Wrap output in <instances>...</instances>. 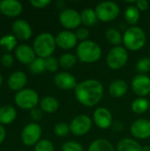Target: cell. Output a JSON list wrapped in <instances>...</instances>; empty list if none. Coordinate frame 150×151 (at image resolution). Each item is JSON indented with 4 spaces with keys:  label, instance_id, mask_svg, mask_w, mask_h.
Wrapping results in <instances>:
<instances>
[{
    "label": "cell",
    "instance_id": "16",
    "mask_svg": "<svg viewBox=\"0 0 150 151\" xmlns=\"http://www.w3.org/2000/svg\"><path fill=\"white\" fill-rule=\"evenodd\" d=\"M11 31L17 39L27 41L31 38L33 30L31 26L24 19H17L11 25Z\"/></svg>",
    "mask_w": 150,
    "mask_h": 151
},
{
    "label": "cell",
    "instance_id": "10",
    "mask_svg": "<svg viewBox=\"0 0 150 151\" xmlns=\"http://www.w3.org/2000/svg\"><path fill=\"white\" fill-rule=\"evenodd\" d=\"M60 24L66 28V30L78 29L81 24L80 13L74 9L65 8L61 11L58 16Z\"/></svg>",
    "mask_w": 150,
    "mask_h": 151
},
{
    "label": "cell",
    "instance_id": "23",
    "mask_svg": "<svg viewBox=\"0 0 150 151\" xmlns=\"http://www.w3.org/2000/svg\"><path fill=\"white\" fill-rule=\"evenodd\" d=\"M40 108L43 112L46 113H54L59 108V102L57 98L47 96L42 97L40 100Z\"/></svg>",
    "mask_w": 150,
    "mask_h": 151
},
{
    "label": "cell",
    "instance_id": "37",
    "mask_svg": "<svg viewBox=\"0 0 150 151\" xmlns=\"http://www.w3.org/2000/svg\"><path fill=\"white\" fill-rule=\"evenodd\" d=\"M75 35H76L78 41H80L81 42L88 40L90 33H89V30L86 27H79L78 29H76Z\"/></svg>",
    "mask_w": 150,
    "mask_h": 151
},
{
    "label": "cell",
    "instance_id": "42",
    "mask_svg": "<svg viewBox=\"0 0 150 151\" xmlns=\"http://www.w3.org/2000/svg\"><path fill=\"white\" fill-rule=\"evenodd\" d=\"M6 137V131L3 125L0 124V144H2Z\"/></svg>",
    "mask_w": 150,
    "mask_h": 151
},
{
    "label": "cell",
    "instance_id": "26",
    "mask_svg": "<svg viewBox=\"0 0 150 151\" xmlns=\"http://www.w3.org/2000/svg\"><path fill=\"white\" fill-rule=\"evenodd\" d=\"M80 19L81 24L86 27L95 26L98 20L95 11L91 8H86L80 12Z\"/></svg>",
    "mask_w": 150,
    "mask_h": 151
},
{
    "label": "cell",
    "instance_id": "11",
    "mask_svg": "<svg viewBox=\"0 0 150 151\" xmlns=\"http://www.w3.org/2000/svg\"><path fill=\"white\" fill-rule=\"evenodd\" d=\"M93 122L103 130L110 128L113 125V116L111 111L105 107H97L93 113Z\"/></svg>",
    "mask_w": 150,
    "mask_h": 151
},
{
    "label": "cell",
    "instance_id": "9",
    "mask_svg": "<svg viewBox=\"0 0 150 151\" xmlns=\"http://www.w3.org/2000/svg\"><path fill=\"white\" fill-rule=\"evenodd\" d=\"M42 134V127L36 122L27 124L21 132V141L26 146H35L41 141Z\"/></svg>",
    "mask_w": 150,
    "mask_h": 151
},
{
    "label": "cell",
    "instance_id": "24",
    "mask_svg": "<svg viewBox=\"0 0 150 151\" xmlns=\"http://www.w3.org/2000/svg\"><path fill=\"white\" fill-rule=\"evenodd\" d=\"M124 17L126 23L129 24L131 27L136 26L141 17V12L135 6V4H130L126 8L124 12Z\"/></svg>",
    "mask_w": 150,
    "mask_h": 151
},
{
    "label": "cell",
    "instance_id": "15",
    "mask_svg": "<svg viewBox=\"0 0 150 151\" xmlns=\"http://www.w3.org/2000/svg\"><path fill=\"white\" fill-rule=\"evenodd\" d=\"M55 85L62 90H71L75 89L77 86L76 78L70 73L59 72L54 77Z\"/></svg>",
    "mask_w": 150,
    "mask_h": 151
},
{
    "label": "cell",
    "instance_id": "27",
    "mask_svg": "<svg viewBox=\"0 0 150 151\" xmlns=\"http://www.w3.org/2000/svg\"><path fill=\"white\" fill-rule=\"evenodd\" d=\"M131 108L134 113L143 114L150 108V103L146 97H137L133 101Z\"/></svg>",
    "mask_w": 150,
    "mask_h": 151
},
{
    "label": "cell",
    "instance_id": "2",
    "mask_svg": "<svg viewBox=\"0 0 150 151\" xmlns=\"http://www.w3.org/2000/svg\"><path fill=\"white\" fill-rule=\"evenodd\" d=\"M102 55L103 50L95 41L87 40L80 42L76 47V57L81 63L92 64L97 62Z\"/></svg>",
    "mask_w": 150,
    "mask_h": 151
},
{
    "label": "cell",
    "instance_id": "36",
    "mask_svg": "<svg viewBox=\"0 0 150 151\" xmlns=\"http://www.w3.org/2000/svg\"><path fill=\"white\" fill-rule=\"evenodd\" d=\"M59 62L54 57H50L45 59V67L46 71L50 73H56L59 68Z\"/></svg>",
    "mask_w": 150,
    "mask_h": 151
},
{
    "label": "cell",
    "instance_id": "32",
    "mask_svg": "<svg viewBox=\"0 0 150 151\" xmlns=\"http://www.w3.org/2000/svg\"><path fill=\"white\" fill-rule=\"evenodd\" d=\"M71 133L70 126L65 122H60L55 125L54 134L58 137H65Z\"/></svg>",
    "mask_w": 150,
    "mask_h": 151
},
{
    "label": "cell",
    "instance_id": "40",
    "mask_svg": "<svg viewBox=\"0 0 150 151\" xmlns=\"http://www.w3.org/2000/svg\"><path fill=\"white\" fill-rule=\"evenodd\" d=\"M42 111L41 110V108H34L30 111V117L34 121H39L42 119Z\"/></svg>",
    "mask_w": 150,
    "mask_h": 151
},
{
    "label": "cell",
    "instance_id": "34",
    "mask_svg": "<svg viewBox=\"0 0 150 151\" xmlns=\"http://www.w3.org/2000/svg\"><path fill=\"white\" fill-rule=\"evenodd\" d=\"M62 151H85L83 146L75 141H67L63 143L61 147Z\"/></svg>",
    "mask_w": 150,
    "mask_h": 151
},
{
    "label": "cell",
    "instance_id": "13",
    "mask_svg": "<svg viewBox=\"0 0 150 151\" xmlns=\"http://www.w3.org/2000/svg\"><path fill=\"white\" fill-rule=\"evenodd\" d=\"M55 39L57 46L62 50H69L78 46V39L76 35L71 30L60 31L55 36Z\"/></svg>",
    "mask_w": 150,
    "mask_h": 151
},
{
    "label": "cell",
    "instance_id": "45",
    "mask_svg": "<svg viewBox=\"0 0 150 151\" xmlns=\"http://www.w3.org/2000/svg\"><path fill=\"white\" fill-rule=\"evenodd\" d=\"M21 151H27V150H21Z\"/></svg>",
    "mask_w": 150,
    "mask_h": 151
},
{
    "label": "cell",
    "instance_id": "35",
    "mask_svg": "<svg viewBox=\"0 0 150 151\" xmlns=\"http://www.w3.org/2000/svg\"><path fill=\"white\" fill-rule=\"evenodd\" d=\"M34 151H55V147L50 141L42 139L34 146Z\"/></svg>",
    "mask_w": 150,
    "mask_h": 151
},
{
    "label": "cell",
    "instance_id": "25",
    "mask_svg": "<svg viewBox=\"0 0 150 151\" xmlns=\"http://www.w3.org/2000/svg\"><path fill=\"white\" fill-rule=\"evenodd\" d=\"M88 151H116L112 143L106 139H96L88 146Z\"/></svg>",
    "mask_w": 150,
    "mask_h": 151
},
{
    "label": "cell",
    "instance_id": "18",
    "mask_svg": "<svg viewBox=\"0 0 150 151\" xmlns=\"http://www.w3.org/2000/svg\"><path fill=\"white\" fill-rule=\"evenodd\" d=\"M0 12L6 17H18L22 12V4L17 0H2L0 3Z\"/></svg>",
    "mask_w": 150,
    "mask_h": 151
},
{
    "label": "cell",
    "instance_id": "21",
    "mask_svg": "<svg viewBox=\"0 0 150 151\" xmlns=\"http://www.w3.org/2000/svg\"><path fill=\"white\" fill-rule=\"evenodd\" d=\"M17 117V111L11 105L6 104L0 107V124L9 125L12 123Z\"/></svg>",
    "mask_w": 150,
    "mask_h": 151
},
{
    "label": "cell",
    "instance_id": "22",
    "mask_svg": "<svg viewBox=\"0 0 150 151\" xmlns=\"http://www.w3.org/2000/svg\"><path fill=\"white\" fill-rule=\"evenodd\" d=\"M116 151H143V147L134 139L123 138L118 142Z\"/></svg>",
    "mask_w": 150,
    "mask_h": 151
},
{
    "label": "cell",
    "instance_id": "17",
    "mask_svg": "<svg viewBox=\"0 0 150 151\" xmlns=\"http://www.w3.org/2000/svg\"><path fill=\"white\" fill-rule=\"evenodd\" d=\"M16 58L24 65H30L35 58L36 54L33 47L27 44H20L15 49Z\"/></svg>",
    "mask_w": 150,
    "mask_h": 151
},
{
    "label": "cell",
    "instance_id": "31",
    "mask_svg": "<svg viewBox=\"0 0 150 151\" xmlns=\"http://www.w3.org/2000/svg\"><path fill=\"white\" fill-rule=\"evenodd\" d=\"M28 69L32 73L34 74H41L43 72L46 71V67H45V59L42 58H36L29 65H28Z\"/></svg>",
    "mask_w": 150,
    "mask_h": 151
},
{
    "label": "cell",
    "instance_id": "43",
    "mask_svg": "<svg viewBox=\"0 0 150 151\" xmlns=\"http://www.w3.org/2000/svg\"><path fill=\"white\" fill-rule=\"evenodd\" d=\"M143 151H150L149 146H144L143 147Z\"/></svg>",
    "mask_w": 150,
    "mask_h": 151
},
{
    "label": "cell",
    "instance_id": "39",
    "mask_svg": "<svg viewBox=\"0 0 150 151\" xmlns=\"http://www.w3.org/2000/svg\"><path fill=\"white\" fill-rule=\"evenodd\" d=\"M29 3H30V4L33 5L34 8L42 9V8L47 7V6L51 3V1H50V0H31Z\"/></svg>",
    "mask_w": 150,
    "mask_h": 151
},
{
    "label": "cell",
    "instance_id": "4",
    "mask_svg": "<svg viewBox=\"0 0 150 151\" xmlns=\"http://www.w3.org/2000/svg\"><path fill=\"white\" fill-rule=\"evenodd\" d=\"M56 39L53 35L50 33H41L39 34L33 43V49L38 58H48L52 57L56 50Z\"/></svg>",
    "mask_w": 150,
    "mask_h": 151
},
{
    "label": "cell",
    "instance_id": "7",
    "mask_svg": "<svg viewBox=\"0 0 150 151\" xmlns=\"http://www.w3.org/2000/svg\"><path fill=\"white\" fill-rule=\"evenodd\" d=\"M14 102L22 110H32L40 103L39 95L32 88H24L15 94Z\"/></svg>",
    "mask_w": 150,
    "mask_h": 151
},
{
    "label": "cell",
    "instance_id": "12",
    "mask_svg": "<svg viewBox=\"0 0 150 151\" xmlns=\"http://www.w3.org/2000/svg\"><path fill=\"white\" fill-rule=\"evenodd\" d=\"M133 92L138 97H146L150 95V77L147 74H138L131 83Z\"/></svg>",
    "mask_w": 150,
    "mask_h": 151
},
{
    "label": "cell",
    "instance_id": "5",
    "mask_svg": "<svg viewBox=\"0 0 150 151\" xmlns=\"http://www.w3.org/2000/svg\"><path fill=\"white\" fill-rule=\"evenodd\" d=\"M128 58V50L124 46H115L108 52L106 63L109 68L112 70H119L127 64Z\"/></svg>",
    "mask_w": 150,
    "mask_h": 151
},
{
    "label": "cell",
    "instance_id": "41",
    "mask_svg": "<svg viewBox=\"0 0 150 151\" xmlns=\"http://www.w3.org/2000/svg\"><path fill=\"white\" fill-rule=\"evenodd\" d=\"M135 6L139 9L140 12H144L149 9V3L147 0H139L135 2Z\"/></svg>",
    "mask_w": 150,
    "mask_h": 151
},
{
    "label": "cell",
    "instance_id": "1",
    "mask_svg": "<svg viewBox=\"0 0 150 151\" xmlns=\"http://www.w3.org/2000/svg\"><path fill=\"white\" fill-rule=\"evenodd\" d=\"M104 93L103 85L97 80L89 79L77 84L74 94L77 101L85 107H93L103 99Z\"/></svg>",
    "mask_w": 150,
    "mask_h": 151
},
{
    "label": "cell",
    "instance_id": "29",
    "mask_svg": "<svg viewBox=\"0 0 150 151\" xmlns=\"http://www.w3.org/2000/svg\"><path fill=\"white\" fill-rule=\"evenodd\" d=\"M77 61H78V58H77L76 55H74L72 53H68V52L62 54L58 58L59 65L64 69L72 68L76 65Z\"/></svg>",
    "mask_w": 150,
    "mask_h": 151
},
{
    "label": "cell",
    "instance_id": "33",
    "mask_svg": "<svg viewBox=\"0 0 150 151\" xmlns=\"http://www.w3.org/2000/svg\"><path fill=\"white\" fill-rule=\"evenodd\" d=\"M136 69L140 73V74H146L150 72V58H142L138 60L136 63Z\"/></svg>",
    "mask_w": 150,
    "mask_h": 151
},
{
    "label": "cell",
    "instance_id": "3",
    "mask_svg": "<svg viewBox=\"0 0 150 151\" xmlns=\"http://www.w3.org/2000/svg\"><path fill=\"white\" fill-rule=\"evenodd\" d=\"M146 42V33L141 27L138 26L128 27L123 34L124 47L127 50L138 51L145 46Z\"/></svg>",
    "mask_w": 150,
    "mask_h": 151
},
{
    "label": "cell",
    "instance_id": "44",
    "mask_svg": "<svg viewBox=\"0 0 150 151\" xmlns=\"http://www.w3.org/2000/svg\"><path fill=\"white\" fill-rule=\"evenodd\" d=\"M2 83H3V76H2V74L0 73V86L2 85Z\"/></svg>",
    "mask_w": 150,
    "mask_h": 151
},
{
    "label": "cell",
    "instance_id": "28",
    "mask_svg": "<svg viewBox=\"0 0 150 151\" xmlns=\"http://www.w3.org/2000/svg\"><path fill=\"white\" fill-rule=\"evenodd\" d=\"M105 35L108 42L111 44L114 45V47L120 46L121 42H123V35H121V33L117 28L110 27L109 29L106 30Z\"/></svg>",
    "mask_w": 150,
    "mask_h": 151
},
{
    "label": "cell",
    "instance_id": "20",
    "mask_svg": "<svg viewBox=\"0 0 150 151\" xmlns=\"http://www.w3.org/2000/svg\"><path fill=\"white\" fill-rule=\"evenodd\" d=\"M128 92V84L124 80H115L109 86V94L114 98H120Z\"/></svg>",
    "mask_w": 150,
    "mask_h": 151
},
{
    "label": "cell",
    "instance_id": "8",
    "mask_svg": "<svg viewBox=\"0 0 150 151\" xmlns=\"http://www.w3.org/2000/svg\"><path fill=\"white\" fill-rule=\"evenodd\" d=\"M92 124L93 120L90 117L85 114H79L72 119L69 126L72 134L81 137L91 130Z\"/></svg>",
    "mask_w": 150,
    "mask_h": 151
},
{
    "label": "cell",
    "instance_id": "14",
    "mask_svg": "<svg viewBox=\"0 0 150 151\" xmlns=\"http://www.w3.org/2000/svg\"><path fill=\"white\" fill-rule=\"evenodd\" d=\"M131 134L138 140H146L150 137V120L139 119L133 122L130 127Z\"/></svg>",
    "mask_w": 150,
    "mask_h": 151
},
{
    "label": "cell",
    "instance_id": "19",
    "mask_svg": "<svg viewBox=\"0 0 150 151\" xmlns=\"http://www.w3.org/2000/svg\"><path fill=\"white\" fill-rule=\"evenodd\" d=\"M27 82V74L22 71H16L9 76L7 84L10 89L19 92L24 89V87L26 86Z\"/></svg>",
    "mask_w": 150,
    "mask_h": 151
},
{
    "label": "cell",
    "instance_id": "30",
    "mask_svg": "<svg viewBox=\"0 0 150 151\" xmlns=\"http://www.w3.org/2000/svg\"><path fill=\"white\" fill-rule=\"evenodd\" d=\"M17 41L15 35H5L0 38V46L4 48L7 53L11 52L12 50L17 48Z\"/></svg>",
    "mask_w": 150,
    "mask_h": 151
},
{
    "label": "cell",
    "instance_id": "38",
    "mask_svg": "<svg viewBox=\"0 0 150 151\" xmlns=\"http://www.w3.org/2000/svg\"><path fill=\"white\" fill-rule=\"evenodd\" d=\"M1 63L4 67H11L13 64V57L10 53H4L1 58Z\"/></svg>",
    "mask_w": 150,
    "mask_h": 151
},
{
    "label": "cell",
    "instance_id": "6",
    "mask_svg": "<svg viewBox=\"0 0 150 151\" xmlns=\"http://www.w3.org/2000/svg\"><path fill=\"white\" fill-rule=\"evenodd\" d=\"M95 11L98 20L102 22H111L118 17L120 13V7L116 2L103 1L97 4Z\"/></svg>",
    "mask_w": 150,
    "mask_h": 151
},
{
    "label": "cell",
    "instance_id": "46",
    "mask_svg": "<svg viewBox=\"0 0 150 151\" xmlns=\"http://www.w3.org/2000/svg\"><path fill=\"white\" fill-rule=\"evenodd\" d=\"M0 3H1V1H0Z\"/></svg>",
    "mask_w": 150,
    "mask_h": 151
}]
</instances>
